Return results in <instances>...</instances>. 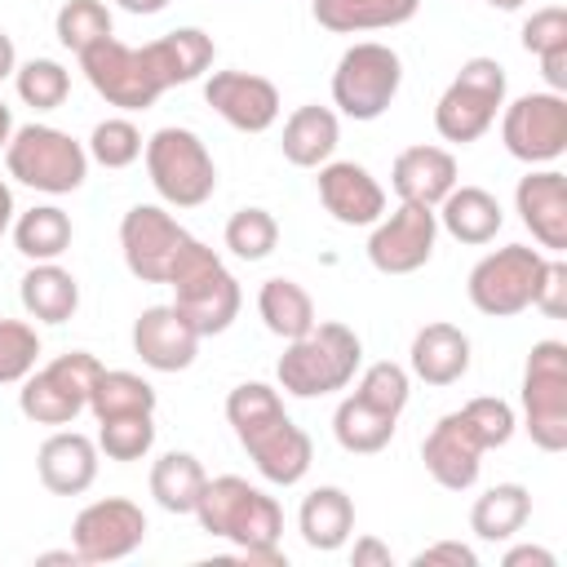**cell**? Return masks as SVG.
<instances>
[{
    "instance_id": "obj_1",
    "label": "cell",
    "mask_w": 567,
    "mask_h": 567,
    "mask_svg": "<svg viewBox=\"0 0 567 567\" xmlns=\"http://www.w3.org/2000/svg\"><path fill=\"white\" fill-rule=\"evenodd\" d=\"M199 527L208 536H221V540H235L239 554L244 549H270L279 545V532H284V509L275 496H266L261 487H252L248 478L239 474H221V478H208L195 509Z\"/></svg>"
},
{
    "instance_id": "obj_2",
    "label": "cell",
    "mask_w": 567,
    "mask_h": 567,
    "mask_svg": "<svg viewBox=\"0 0 567 567\" xmlns=\"http://www.w3.org/2000/svg\"><path fill=\"white\" fill-rule=\"evenodd\" d=\"M363 346L346 323H315L306 337L288 341V350L275 363L279 390L292 399H319L332 390H346L359 372Z\"/></svg>"
},
{
    "instance_id": "obj_3",
    "label": "cell",
    "mask_w": 567,
    "mask_h": 567,
    "mask_svg": "<svg viewBox=\"0 0 567 567\" xmlns=\"http://www.w3.org/2000/svg\"><path fill=\"white\" fill-rule=\"evenodd\" d=\"M164 284L173 288V306L190 319V328L199 337L226 332L235 323V315H239V301H244L235 275L199 239H186V248L177 252V261H173V270H168Z\"/></svg>"
},
{
    "instance_id": "obj_4",
    "label": "cell",
    "mask_w": 567,
    "mask_h": 567,
    "mask_svg": "<svg viewBox=\"0 0 567 567\" xmlns=\"http://www.w3.org/2000/svg\"><path fill=\"white\" fill-rule=\"evenodd\" d=\"M4 164H9L13 182H22L31 190H44V195H71L89 177V151L53 124L13 128L9 146H4Z\"/></svg>"
},
{
    "instance_id": "obj_5",
    "label": "cell",
    "mask_w": 567,
    "mask_h": 567,
    "mask_svg": "<svg viewBox=\"0 0 567 567\" xmlns=\"http://www.w3.org/2000/svg\"><path fill=\"white\" fill-rule=\"evenodd\" d=\"M142 155H146L151 186L159 190L164 204H173V208H199L204 199H213V190H217V164H213L208 146L199 142V133L168 124V128H159V133L146 137Z\"/></svg>"
},
{
    "instance_id": "obj_6",
    "label": "cell",
    "mask_w": 567,
    "mask_h": 567,
    "mask_svg": "<svg viewBox=\"0 0 567 567\" xmlns=\"http://www.w3.org/2000/svg\"><path fill=\"white\" fill-rule=\"evenodd\" d=\"M505 106V66L496 58H470L461 62L456 80L443 89L434 106V128L443 142H478L496 111Z\"/></svg>"
},
{
    "instance_id": "obj_7",
    "label": "cell",
    "mask_w": 567,
    "mask_h": 567,
    "mask_svg": "<svg viewBox=\"0 0 567 567\" xmlns=\"http://www.w3.org/2000/svg\"><path fill=\"white\" fill-rule=\"evenodd\" d=\"M523 425L540 452L567 447V346L536 341L523 368Z\"/></svg>"
},
{
    "instance_id": "obj_8",
    "label": "cell",
    "mask_w": 567,
    "mask_h": 567,
    "mask_svg": "<svg viewBox=\"0 0 567 567\" xmlns=\"http://www.w3.org/2000/svg\"><path fill=\"white\" fill-rule=\"evenodd\" d=\"M403 84V62L390 44L377 40H359L341 53L337 71H332V102L341 106V115L350 120H377L390 111L394 93Z\"/></svg>"
},
{
    "instance_id": "obj_9",
    "label": "cell",
    "mask_w": 567,
    "mask_h": 567,
    "mask_svg": "<svg viewBox=\"0 0 567 567\" xmlns=\"http://www.w3.org/2000/svg\"><path fill=\"white\" fill-rule=\"evenodd\" d=\"M545 252L540 248H527V244H505L496 252H487L474 270H470V301L478 315H492V319H509V315H523L532 301H536V288H540V275H545Z\"/></svg>"
},
{
    "instance_id": "obj_10",
    "label": "cell",
    "mask_w": 567,
    "mask_h": 567,
    "mask_svg": "<svg viewBox=\"0 0 567 567\" xmlns=\"http://www.w3.org/2000/svg\"><path fill=\"white\" fill-rule=\"evenodd\" d=\"M80 71H84L89 84H93L111 106H120V111H146V106H155L159 93H164V84L155 80L146 53L120 44L115 35L97 40L93 49H84V53H80Z\"/></svg>"
},
{
    "instance_id": "obj_11",
    "label": "cell",
    "mask_w": 567,
    "mask_h": 567,
    "mask_svg": "<svg viewBox=\"0 0 567 567\" xmlns=\"http://www.w3.org/2000/svg\"><path fill=\"white\" fill-rule=\"evenodd\" d=\"M501 142L523 164H554L567 151V97L523 93L501 115Z\"/></svg>"
},
{
    "instance_id": "obj_12",
    "label": "cell",
    "mask_w": 567,
    "mask_h": 567,
    "mask_svg": "<svg viewBox=\"0 0 567 567\" xmlns=\"http://www.w3.org/2000/svg\"><path fill=\"white\" fill-rule=\"evenodd\" d=\"M186 226L177 217H168L159 204H133L120 221V248H124V266L142 279V284H164L177 252L186 248Z\"/></svg>"
},
{
    "instance_id": "obj_13",
    "label": "cell",
    "mask_w": 567,
    "mask_h": 567,
    "mask_svg": "<svg viewBox=\"0 0 567 567\" xmlns=\"http://www.w3.org/2000/svg\"><path fill=\"white\" fill-rule=\"evenodd\" d=\"M142 540H146V514H142V505H133L124 496L93 501L71 523V549L80 554V563L128 558Z\"/></svg>"
},
{
    "instance_id": "obj_14",
    "label": "cell",
    "mask_w": 567,
    "mask_h": 567,
    "mask_svg": "<svg viewBox=\"0 0 567 567\" xmlns=\"http://www.w3.org/2000/svg\"><path fill=\"white\" fill-rule=\"evenodd\" d=\"M434 239H439L434 208L399 204L385 221H377V230L368 239V261L381 275H412L434 257Z\"/></svg>"
},
{
    "instance_id": "obj_15",
    "label": "cell",
    "mask_w": 567,
    "mask_h": 567,
    "mask_svg": "<svg viewBox=\"0 0 567 567\" xmlns=\"http://www.w3.org/2000/svg\"><path fill=\"white\" fill-rule=\"evenodd\" d=\"M239 443H244V452L252 456L257 474H261L266 483H275V487H292V483H301L306 470H310V461H315V443H310V434H306L301 425H292L288 412H279V416L252 425L248 434H239Z\"/></svg>"
},
{
    "instance_id": "obj_16",
    "label": "cell",
    "mask_w": 567,
    "mask_h": 567,
    "mask_svg": "<svg viewBox=\"0 0 567 567\" xmlns=\"http://www.w3.org/2000/svg\"><path fill=\"white\" fill-rule=\"evenodd\" d=\"M204 102L239 133H266L279 120V89L252 71H213Z\"/></svg>"
},
{
    "instance_id": "obj_17",
    "label": "cell",
    "mask_w": 567,
    "mask_h": 567,
    "mask_svg": "<svg viewBox=\"0 0 567 567\" xmlns=\"http://www.w3.org/2000/svg\"><path fill=\"white\" fill-rule=\"evenodd\" d=\"M199 350V332L190 328V319L168 301V306H146L133 319V354L155 368V372H182L195 363Z\"/></svg>"
},
{
    "instance_id": "obj_18",
    "label": "cell",
    "mask_w": 567,
    "mask_h": 567,
    "mask_svg": "<svg viewBox=\"0 0 567 567\" xmlns=\"http://www.w3.org/2000/svg\"><path fill=\"white\" fill-rule=\"evenodd\" d=\"M421 461L430 470V478L447 492H465L478 483V465H483V443L474 439L470 421L461 412L439 416V425L425 434L421 443Z\"/></svg>"
},
{
    "instance_id": "obj_19",
    "label": "cell",
    "mask_w": 567,
    "mask_h": 567,
    "mask_svg": "<svg viewBox=\"0 0 567 567\" xmlns=\"http://www.w3.org/2000/svg\"><path fill=\"white\" fill-rule=\"evenodd\" d=\"M319 199L341 226H377L385 213V190L381 182L354 164V159H328L319 164Z\"/></svg>"
},
{
    "instance_id": "obj_20",
    "label": "cell",
    "mask_w": 567,
    "mask_h": 567,
    "mask_svg": "<svg viewBox=\"0 0 567 567\" xmlns=\"http://www.w3.org/2000/svg\"><path fill=\"white\" fill-rule=\"evenodd\" d=\"M514 208L540 248L549 252L567 248V177L558 168L527 173L514 190Z\"/></svg>"
},
{
    "instance_id": "obj_21",
    "label": "cell",
    "mask_w": 567,
    "mask_h": 567,
    "mask_svg": "<svg viewBox=\"0 0 567 567\" xmlns=\"http://www.w3.org/2000/svg\"><path fill=\"white\" fill-rule=\"evenodd\" d=\"M394 195L399 204H421V208H439L443 195L456 186V159L443 146H408L394 155L390 168Z\"/></svg>"
},
{
    "instance_id": "obj_22",
    "label": "cell",
    "mask_w": 567,
    "mask_h": 567,
    "mask_svg": "<svg viewBox=\"0 0 567 567\" xmlns=\"http://www.w3.org/2000/svg\"><path fill=\"white\" fill-rule=\"evenodd\" d=\"M35 470H40V483L53 496H80L97 478V443L75 434V430H58L40 443Z\"/></svg>"
},
{
    "instance_id": "obj_23",
    "label": "cell",
    "mask_w": 567,
    "mask_h": 567,
    "mask_svg": "<svg viewBox=\"0 0 567 567\" xmlns=\"http://www.w3.org/2000/svg\"><path fill=\"white\" fill-rule=\"evenodd\" d=\"M142 53H146L155 80L164 89H173V84L199 80L213 66V35H204L199 27H177V31L159 35V40L142 44Z\"/></svg>"
},
{
    "instance_id": "obj_24",
    "label": "cell",
    "mask_w": 567,
    "mask_h": 567,
    "mask_svg": "<svg viewBox=\"0 0 567 567\" xmlns=\"http://www.w3.org/2000/svg\"><path fill=\"white\" fill-rule=\"evenodd\" d=\"M412 372L425 385H456L470 372V337L456 323H425L412 337Z\"/></svg>"
},
{
    "instance_id": "obj_25",
    "label": "cell",
    "mask_w": 567,
    "mask_h": 567,
    "mask_svg": "<svg viewBox=\"0 0 567 567\" xmlns=\"http://www.w3.org/2000/svg\"><path fill=\"white\" fill-rule=\"evenodd\" d=\"M434 217L461 244H492L496 230L505 226V213H501L496 195L483 190V186H452Z\"/></svg>"
},
{
    "instance_id": "obj_26",
    "label": "cell",
    "mask_w": 567,
    "mask_h": 567,
    "mask_svg": "<svg viewBox=\"0 0 567 567\" xmlns=\"http://www.w3.org/2000/svg\"><path fill=\"white\" fill-rule=\"evenodd\" d=\"M337 142H341V124H337V115L328 106H297L284 120V137H279L284 159L297 164V168L328 164L332 151H337Z\"/></svg>"
},
{
    "instance_id": "obj_27",
    "label": "cell",
    "mask_w": 567,
    "mask_h": 567,
    "mask_svg": "<svg viewBox=\"0 0 567 567\" xmlns=\"http://www.w3.org/2000/svg\"><path fill=\"white\" fill-rule=\"evenodd\" d=\"M297 527H301V540L319 554H332L350 540L354 532V501L341 492V487H315L301 509H297Z\"/></svg>"
},
{
    "instance_id": "obj_28",
    "label": "cell",
    "mask_w": 567,
    "mask_h": 567,
    "mask_svg": "<svg viewBox=\"0 0 567 567\" xmlns=\"http://www.w3.org/2000/svg\"><path fill=\"white\" fill-rule=\"evenodd\" d=\"M310 9L319 27L337 35H354V31H385L412 22L421 0H315Z\"/></svg>"
},
{
    "instance_id": "obj_29",
    "label": "cell",
    "mask_w": 567,
    "mask_h": 567,
    "mask_svg": "<svg viewBox=\"0 0 567 567\" xmlns=\"http://www.w3.org/2000/svg\"><path fill=\"white\" fill-rule=\"evenodd\" d=\"M22 310L35 319V323H66L80 306V284L71 270H62L58 261H35L27 275H22Z\"/></svg>"
},
{
    "instance_id": "obj_30",
    "label": "cell",
    "mask_w": 567,
    "mask_h": 567,
    "mask_svg": "<svg viewBox=\"0 0 567 567\" xmlns=\"http://www.w3.org/2000/svg\"><path fill=\"white\" fill-rule=\"evenodd\" d=\"M257 315H261V323H266L275 337H284V341H297V337H306V332L319 323L310 292H306L297 279H284V275H275V279L261 284V292H257Z\"/></svg>"
},
{
    "instance_id": "obj_31",
    "label": "cell",
    "mask_w": 567,
    "mask_h": 567,
    "mask_svg": "<svg viewBox=\"0 0 567 567\" xmlns=\"http://www.w3.org/2000/svg\"><path fill=\"white\" fill-rule=\"evenodd\" d=\"M527 514H532V492L523 483H496V487H487L474 501L470 527H474L478 540H492L496 545V540H509L514 532H523Z\"/></svg>"
},
{
    "instance_id": "obj_32",
    "label": "cell",
    "mask_w": 567,
    "mask_h": 567,
    "mask_svg": "<svg viewBox=\"0 0 567 567\" xmlns=\"http://www.w3.org/2000/svg\"><path fill=\"white\" fill-rule=\"evenodd\" d=\"M204 483H208V474L190 452H164L151 465V496L168 514H190L199 492H204Z\"/></svg>"
},
{
    "instance_id": "obj_33",
    "label": "cell",
    "mask_w": 567,
    "mask_h": 567,
    "mask_svg": "<svg viewBox=\"0 0 567 567\" xmlns=\"http://www.w3.org/2000/svg\"><path fill=\"white\" fill-rule=\"evenodd\" d=\"M71 217L58 204H35L13 221V244L27 261H58L71 248Z\"/></svg>"
},
{
    "instance_id": "obj_34",
    "label": "cell",
    "mask_w": 567,
    "mask_h": 567,
    "mask_svg": "<svg viewBox=\"0 0 567 567\" xmlns=\"http://www.w3.org/2000/svg\"><path fill=\"white\" fill-rule=\"evenodd\" d=\"M89 412L97 421H111V416H133V412H155V385L137 372H124V368H102L93 390H89Z\"/></svg>"
},
{
    "instance_id": "obj_35",
    "label": "cell",
    "mask_w": 567,
    "mask_h": 567,
    "mask_svg": "<svg viewBox=\"0 0 567 567\" xmlns=\"http://www.w3.org/2000/svg\"><path fill=\"white\" fill-rule=\"evenodd\" d=\"M394 425H399V416H385V412L368 408V403L354 399V394L341 399L337 412H332V434H337V443H341L346 452H359V456L381 452V447L394 439Z\"/></svg>"
},
{
    "instance_id": "obj_36",
    "label": "cell",
    "mask_w": 567,
    "mask_h": 567,
    "mask_svg": "<svg viewBox=\"0 0 567 567\" xmlns=\"http://www.w3.org/2000/svg\"><path fill=\"white\" fill-rule=\"evenodd\" d=\"M18 408H22V416L35 421V425H71V421L84 412V399H75L49 368H35L31 377H22Z\"/></svg>"
},
{
    "instance_id": "obj_37",
    "label": "cell",
    "mask_w": 567,
    "mask_h": 567,
    "mask_svg": "<svg viewBox=\"0 0 567 567\" xmlns=\"http://www.w3.org/2000/svg\"><path fill=\"white\" fill-rule=\"evenodd\" d=\"M53 31H58L62 49H71V53L80 58L84 49H93L97 40L111 35V9H106L102 0H66V4L58 9Z\"/></svg>"
},
{
    "instance_id": "obj_38",
    "label": "cell",
    "mask_w": 567,
    "mask_h": 567,
    "mask_svg": "<svg viewBox=\"0 0 567 567\" xmlns=\"http://www.w3.org/2000/svg\"><path fill=\"white\" fill-rule=\"evenodd\" d=\"M13 84H18V97H22L27 106H35V111H58V106L66 102V93H71V75H66V66L53 62V58H31V62H22V66L13 71Z\"/></svg>"
},
{
    "instance_id": "obj_39",
    "label": "cell",
    "mask_w": 567,
    "mask_h": 567,
    "mask_svg": "<svg viewBox=\"0 0 567 567\" xmlns=\"http://www.w3.org/2000/svg\"><path fill=\"white\" fill-rule=\"evenodd\" d=\"M155 412H133V416H111L97 421V452L111 461H142L155 443Z\"/></svg>"
},
{
    "instance_id": "obj_40",
    "label": "cell",
    "mask_w": 567,
    "mask_h": 567,
    "mask_svg": "<svg viewBox=\"0 0 567 567\" xmlns=\"http://www.w3.org/2000/svg\"><path fill=\"white\" fill-rule=\"evenodd\" d=\"M279 244V221L266 213V208H239L230 221H226V248L244 261H261L270 257Z\"/></svg>"
},
{
    "instance_id": "obj_41",
    "label": "cell",
    "mask_w": 567,
    "mask_h": 567,
    "mask_svg": "<svg viewBox=\"0 0 567 567\" xmlns=\"http://www.w3.org/2000/svg\"><path fill=\"white\" fill-rule=\"evenodd\" d=\"M142 133H137V124L133 120H124V115H115V120H102L93 133H89V159H97L102 168H128L137 155H142Z\"/></svg>"
},
{
    "instance_id": "obj_42",
    "label": "cell",
    "mask_w": 567,
    "mask_h": 567,
    "mask_svg": "<svg viewBox=\"0 0 567 567\" xmlns=\"http://www.w3.org/2000/svg\"><path fill=\"white\" fill-rule=\"evenodd\" d=\"M40 337L22 319H0V385H22V377L35 372Z\"/></svg>"
},
{
    "instance_id": "obj_43",
    "label": "cell",
    "mask_w": 567,
    "mask_h": 567,
    "mask_svg": "<svg viewBox=\"0 0 567 567\" xmlns=\"http://www.w3.org/2000/svg\"><path fill=\"white\" fill-rule=\"evenodd\" d=\"M354 399H363L368 408H377V412H385V416H399V412L408 408V372H403L399 363L381 359V363L363 368V377H359V385H354Z\"/></svg>"
},
{
    "instance_id": "obj_44",
    "label": "cell",
    "mask_w": 567,
    "mask_h": 567,
    "mask_svg": "<svg viewBox=\"0 0 567 567\" xmlns=\"http://www.w3.org/2000/svg\"><path fill=\"white\" fill-rule=\"evenodd\" d=\"M461 416L470 421V430H474V439L483 443V452L505 447V443L514 439V408H509L505 399H492V394L470 399V403L461 408Z\"/></svg>"
},
{
    "instance_id": "obj_45",
    "label": "cell",
    "mask_w": 567,
    "mask_h": 567,
    "mask_svg": "<svg viewBox=\"0 0 567 567\" xmlns=\"http://www.w3.org/2000/svg\"><path fill=\"white\" fill-rule=\"evenodd\" d=\"M558 44H567V9H558V4L536 9V13L523 22V49L540 58V53H549V49H558Z\"/></svg>"
},
{
    "instance_id": "obj_46",
    "label": "cell",
    "mask_w": 567,
    "mask_h": 567,
    "mask_svg": "<svg viewBox=\"0 0 567 567\" xmlns=\"http://www.w3.org/2000/svg\"><path fill=\"white\" fill-rule=\"evenodd\" d=\"M75 399H84V408H89V390H93V381H97V372H102V363L89 354V350H66V354H58L53 363H44Z\"/></svg>"
},
{
    "instance_id": "obj_47",
    "label": "cell",
    "mask_w": 567,
    "mask_h": 567,
    "mask_svg": "<svg viewBox=\"0 0 567 567\" xmlns=\"http://www.w3.org/2000/svg\"><path fill=\"white\" fill-rule=\"evenodd\" d=\"M532 306L545 310L549 319L567 315V261H545V275H540V288H536Z\"/></svg>"
},
{
    "instance_id": "obj_48",
    "label": "cell",
    "mask_w": 567,
    "mask_h": 567,
    "mask_svg": "<svg viewBox=\"0 0 567 567\" xmlns=\"http://www.w3.org/2000/svg\"><path fill=\"white\" fill-rule=\"evenodd\" d=\"M412 563L416 567H439V563H447V567H478V554L470 545H461V540H434Z\"/></svg>"
},
{
    "instance_id": "obj_49",
    "label": "cell",
    "mask_w": 567,
    "mask_h": 567,
    "mask_svg": "<svg viewBox=\"0 0 567 567\" xmlns=\"http://www.w3.org/2000/svg\"><path fill=\"white\" fill-rule=\"evenodd\" d=\"M540 75H545L549 93H563V89H567V44L540 53Z\"/></svg>"
},
{
    "instance_id": "obj_50",
    "label": "cell",
    "mask_w": 567,
    "mask_h": 567,
    "mask_svg": "<svg viewBox=\"0 0 567 567\" xmlns=\"http://www.w3.org/2000/svg\"><path fill=\"white\" fill-rule=\"evenodd\" d=\"M354 567H390V549L377 540V536H363V540H354Z\"/></svg>"
},
{
    "instance_id": "obj_51",
    "label": "cell",
    "mask_w": 567,
    "mask_h": 567,
    "mask_svg": "<svg viewBox=\"0 0 567 567\" xmlns=\"http://www.w3.org/2000/svg\"><path fill=\"white\" fill-rule=\"evenodd\" d=\"M554 563L558 558L549 549H540V545H518V549L505 554V567H554Z\"/></svg>"
},
{
    "instance_id": "obj_52",
    "label": "cell",
    "mask_w": 567,
    "mask_h": 567,
    "mask_svg": "<svg viewBox=\"0 0 567 567\" xmlns=\"http://www.w3.org/2000/svg\"><path fill=\"white\" fill-rule=\"evenodd\" d=\"M18 71V49L9 40V31H0V80H9Z\"/></svg>"
},
{
    "instance_id": "obj_53",
    "label": "cell",
    "mask_w": 567,
    "mask_h": 567,
    "mask_svg": "<svg viewBox=\"0 0 567 567\" xmlns=\"http://www.w3.org/2000/svg\"><path fill=\"white\" fill-rule=\"evenodd\" d=\"M13 226V190H9V182L0 177V235Z\"/></svg>"
},
{
    "instance_id": "obj_54",
    "label": "cell",
    "mask_w": 567,
    "mask_h": 567,
    "mask_svg": "<svg viewBox=\"0 0 567 567\" xmlns=\"http://www.w3.org/2000/svg\"><path fill=\"white\" fill-rule=\"evenodd\" d=\"M120 9H128V13H159L168 0H115Z\"/></svg>"
},
{
    "instance_id": "obj_55",
    "label": "cell",
    "mask_w": 567,
    "mask_h": 567,
    "mask_svg": "<svg viewBox=\"0 0 567 567\" xmlns=\"http://www.w3.org/2000/svg\"><path fill=\"white\" fill-rule=\"evenodd\" d=\"M9 137H13V111L0 102V151L9 146Z\"/></svg>"
},
{
    "instance_id": "obj_56",
    "label": "cell",
    "mask_w": 567,
    "mask_h": 567,
    "mask_svg": "<svg viewBox=\"0 0 567 567\" xmlns=\"http://www.w3.org/2000/svg\"><path fill=\"white\" fill-rule=\"evenodd\" d=\"M487 4H492V9H505V13H514V9H523L527 0H487Z\"/></svg>"
}]
</instances>
